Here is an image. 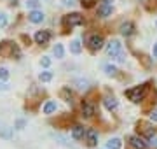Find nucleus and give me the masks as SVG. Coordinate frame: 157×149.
I'll list each match as a JSON object with an SVG mask.
<instances>
[{
    "instance_id": "13",
    "label": "nucleus",
    "mask_w": 157,
    "mask_h": 149,
    "mask_svg": "<svg viewBox=\"0 0 157 149\" xmlns=\"http://www.w3.org/2000/svg\"><path fill=\"white\" fill-rule=\"evenodd\" d=\"M86 137H87V146H96L98 144V135H96V132L94 130H87L86 132Z\"/></svg>"
},
{
    "instance_id": "17",
    "label": "nucleus",
    "mask_w": 157,
    "mask_h": 149,
    "mask_svg": "<svg viewBox=\"0 0 157 149\" xmlns=\"http://www.w3.org/2000/svg\"><path fill=\"white\" fill-rule=\"evenodd\" d=\"M121 146H122V144H121L119 139H110V140L107 142V147L108 149H121Z\"/></svg>"
},
{
    "instance_id": "12",
    "label": "nucleus",
    "mask_w": 157,
    "mask_h": 149,
    "mask_svg": "<svg viewBox=\"0 0 157 149\" xmlns=\"http://www.w3.org/2000/svg\"><path fill=\"white\" fill-rule=\"evenodd\" d=\"M103 105H105L108 111H115L119 103H117V100H115L113 97H105L103 98Z\"/></svg>"
},
{
    "instance_id": "29",
    "label": "nucleus",
    "mask_w": 157,
    "mask_h": 149,
    "mask_svg": "<svg viewBox=\"0 0 157 149\" xmlns=\"http://www.w3.org/2000/svg\"><path fill=\"white\" fill-rule=\"evenodd\" d=\"M42 65H44V67H49V65H51V58L44 56V58H42Z\"/></svg>"
},
{
    "instance_id": "24",
    "label": "nucleus",
    "mask_w": 157,
    "mask_h": 149,
    "mask_svg": "<svg viewBox=\"0 0 157 149\" xmlns=\"http://www.w3.org/2000/svg\"><path fill=\"white\" fill-rule=\"evenodd\" d=\"M0 135H2V137H6V139H9V137H11V130L6 128V126H0Z\"/></svg>"
},
{
    "instance_id": "31",
    "label": "nucleus",
    "mask_w": 157,
    "mask_h": 149,
    "mask_svg": "<svg viewBox=\"0 0 157 149\" xmlns=\"http://www.w3.org/2000/svg\"><path fill=\"white\" fill-rule=\"evenodd\" d=\"M7 88H9L7 84H4V83H0V90H2V91H6Z\"/></svg>"
},
{
    "instance_id": "33",
    "label": "nucleus",
    "mask_w": 157,
    "mask_h": 149,
    "mask_svg": "<svg viewBox=\"0 0 157 149\" xmlns=\"http://www.w3.org/2000/svg\"><path fill=\"white\" fill-rule=\"evenodd\" d=\"M117 60H119V62H124V60H126V56H124L122 53H121V54H119V56H117Z\"/></svg>"
},
{
    "instance_id": "7",
    "label": "nucleus",
    "mask_w": 157,
    "mask_h": 149,
    "mask_svg": "<svg viewBox=\"0 0 157 149\" xmlns=\"http://www.w3.org/2000/svg\"><path fill=\"white\" fill-rule=\"evenodd\" d=\"M129 144H131V147H135V149H147V140L143 137H138V135H131V137L128 139Z\"/></svg>"
},
{
    "instance_id": "2",
    "label": "nucleus",
    "mask_w": 157,
    "mask_h": 149,
    "mask_svg": "<svg viewBox=\"0 0 157 149\" xmlns=\"http://www.w3.org/2000/svg\"><path fill=\"white\" fill-rule=\"evenodd\" d=\"M0 56H6V58H19V49L14 42L11 40H4L0 42Z\"/></svg>"
},
{
    "instance_id": "10",
    "label": "nucleus",
    "mask_w": 157,
    "mask_h": 149,
    "mask_svg": "<svg viewBox=\"0 0 157 149\" xmlns=\"http://www.w3.org/2000/svg\"><path fill=\"white\" fill-rule=\"evenodd\" d=\"M133 32H135V25L131 23V21H128V23H122V25H121V34H122L124 37H129V35H133Z\"/></svg>"
},
{
    "instance_id": "30",
    "label": "nucleus",
    "mask_w": 157,
    "mask_h": 149,
    "mask_svg": "<svg viewBox=\"0 0 157 149\" xmlns=\"http://www.w3.org/2000/svg\"><path fill=\"white\" fill-rule=\"evenodd\" d=\"M150 119H152V121H157V109L150 112Z\"/></svg>"
},
{
    "instance_id": "6",
    "label": "nucleus",
    "mask_w": 157,
    "mask_h": 149,
    "mask_svg": "<svg viewBox=\"0 0 157 149\" xmlns=\"http://www.w3.org/2000/svg\"><path fill=\"white\" fill-rule=\"evenodd\" d=\"M103 37L101 35H93L89 40H87V46H89V49L91 51H98V49H101L103 47Z\"/></svg>"
},
{
    "instance_id": "20",
    "label": "nucleus",
    "mask_w": 157,
    "mask_h": 149,
    "mask_svg": "<svg viewBox=\"0 0 157 149\" xmlns=\"http://www.w3.org/2000/svg\"><path fill=\"white\" fill-rule=\"evenodd\" d=\"M77 88L80 90V91H86V90L89 88V83H87V81H82V79H78V81H77Z\"/></svg>"
},
{
    "instance_id": "21",
    "label": "nucleus",
    "mask_w": 157,
    "mask_h": 149,
    "mask_svg": "<svg viewBox=\"0 0 157 149\" xmlns=\"http://www.w3.org/2000/svg\"><path fill=\"white\" fill-rule=\"evenodd\" d=\"M63 53H65V51H63V46H61V44H56V47H54V56H56V58H63Z\"/></svg>"
},
{
    "instance_id": "18",
    "label": "nucleus",
    "mask_w": 157,
    "mask_h": 149,
    "mask_svg": "<svg viewBox=\"0 0 157 149\" xmlns=\"http://www.w3.org/2000/svg\"><path fill=\"white\" fill-rule=\"evenodd\" d=\"M61 97L65 98V102H68V103H72V100H73L72 91H70L68 88H63V90H61Z\"/></svg>"
},
{
    "instance_id": "19",
    "label": "nucleus",
    "mask_w": 157,
    "mask_h": 149,
    "mask_svg": "<svg viewBox=\"0 0 157 149\" xmlns=\"http://www.w3.org/2000/svg\"><path fill=\"white\" fill-rule=\"evenodd\" d=\"M80 49H82V46H80V40H73L72 46H70V51H72L73 54H78V53H80Z\"/></svg>"
},
{
    "instance_id": "11",
    "label": "nucleus",
    "mask_w": 157,
    "mask_h": 149,
    "mask_svg": "<svg viewBox=\"0 0 157 149\" xmlns=\"http://www.w3.org/2000/svg\"><path fill=\"white\" fill-rule=\"evenodd\" d=\"M28 19L32 23H42V21H44V14L40 11H37V9H33V11L28 14Z\"/></svg>"
},
{
    "instance_id": "37",
    "label": "nucleus",
    "mask_w": 157,
    "mask_h": 149,
    "mask_svg": "<svg viewBox=\"0 0 157 149\" xmlns=\"http://www.w3.org/2000/svg\"><path fill=\"white\" fill-rule=\"evenodd\" d=\"M103 2H105V4H110V2H113V0H103Z\"/></svg>"
},
{
    "instance_id": "15",
    "label": "nucleus",
    "mask_w": 157,
    "mask_h": 149,
    "mask_svg": "<svg viewBox=\"0 0 157 149\" xmlns=\"http://www.w3.org/2000/svg\"><path fill=\"white\" fill-rule=\"evenodd\" d=\"M84 135H86V130L82 128V126H78V125H77V126H73V128H72V137L75 139V140L82 139Z\"/></svg>"
},
{
    "instance_id": "3",
    "label": "nucleus",
    "mask_w": 157,
    "mask_h": 149,
    "mask_svg": "<svg viewBox=\"0 0 157 149\" xmlns=\"http://www.w3.org/2000/svg\"><path fill=\"white\" fill-rule=\"evenodd\" d=\"M84 23V18L80 16L78 12H72V14H67V16H63V26L67 30L73 28V26H78V25Z\"/></svg>"
},
{
    "instance_id": "35",
    "label": "nucleus",
    "mask_w": 157,
    "mask_h": 149,
    "mask_svg": "<svg viewBox=\"0 0 157 149\" xmlns=\"http://www.w3.org/2000/svg\"><path fill=\"white\" fill-rule=\"evenodd\" d=\"M154 58H157V44L154 46Z\"/></svg>"
},
{
    "instance_id": "34",
    "label": "nucleus",
    "mask_w": 157,
    "mask_h": 149,
    "mask_svg": "<svg viewBox=\"0 0 157 149\" xmlns=\"http://www.w3.org/2000/svg\"><path fill=\"white\" fill-rule=\"evenodd\" d=\"M63 4H65V6H72L73 0H63Z\"/></svg>"
},
{
    "instance_id": "5",
    "label": "nucleus",
    "mask_w": 157,
    "mask_h": 149,
    "mask_svg": "<svg viewBox=\"0 0 157 149\" xmlns=\"http://www.w3.org/2000/svg\"><path fill=\"white\" fill-rule=\"evenodd\" d=\"M138 132L143 133L145 139H152L155 135V128L152 125H148V123H145V121H140V123H138Z\"/></svg>"
},
{
    "instance_id": "36",
    "label": "nucleus",
    "mask_w": 157,
    "mask_h": 149,
    "mask_svg": "<svg viewBox=\"0 0 157 149\" xmlns=\"http://www.w3.org/2000/svg\"><path fill=\"white\" fill-rule=\"evenodd\" d=\"M17 4V0H11V6H16Z\"/></svg>"
},
{
    "instance_id": "32",
    "label": "nucleus",
    "mask_w": 157,
    "mask_h": 149,
    "mask_svg": "<svg viewBox=\"0 0 157 149\" xmlns=\"http://www.w3.org/2000/svg\"><path fill=\"white\" fill-rule=\"evenodd\" d=\"M21 39H23V40H25V42H26V44H28V46H30V37H26V35H23Z\"/></svg>"
},
{
    "instance_id": "25",
    "label": "nucleus",
    "mask_w": 157,
    "mask_h": 149,
    "mask_svg": "<svg viewBox=\"0 0 157 149\" xmlns=\"http://www.w3.org/2000/svg\"><path fill=\"white\" fill-rule=\"evenodd\" d=\"M39 0H28V2H26V6L28 7H32V9H37V7H39Z\"/></svg>"
},
{
    "instance_id": "8",
    "label": "nucleus",
    "mask_w": 157,
    "mask_h": 149,
    "mask_svg": "<svg viewBox=\"0 0 157 149\" xmlns=\"http://www.w3.org/2000/svg\"><path fill=\"white\" fill-rule=\"evenodd\" d=\"M49 39H51V34L45 32V30H40V32L35 34V42L40 44V46H47L49 44Z\"/></svg>"
},
{
    "instance_id": "1",
    "label": "nucleus",
    "mask_w": 157,
    "mask_h": 149,
    "mask_svg": "<svg viewBox=\"0 0 157 149\" xmlns=\"http://www.w3.org/2000/svg\"><path fill=\"white\" fill-rule=\"evenodd\" d=\"M147 91H148V84H140V86H135V88H129L126 90V97L135 103H140L143 98H145Z\"/></svg>"
},
{
    "instance_id": "4",
    "label": "nucleus",
    "mask_w": 157,
    "mask_h": 149,
    "mask_svg": "<svg viewBox=\"0 0 157 149\" xmlns=\"http://www.w3.org/2000/svg\"><path fill=\"white\" fill-rule=\"evenodd\" d=\"M122 53V44L119 42V40H110L107 44V54L112 58H117L119 54Z\"/></svg>"
},
{
    "instance_id": "38",
    "label": "nucleus",
    "mask_w": 157,
    "mask_h": 149,
    "mask_svg": "<svg viewBox=\"0 0 157 149\" xmlns=\"http://www.w3.org/2000/svg\"><path fill=\"white\" fill-rule=\"evenodd\" d=\"M155 25H157V23H155Z\"/></svg>"
},
{
    "instance_id": "26",
    "label": "nucleus",
    "mask_w": 157,
    "mask_h": 149,
    "mask_svg": "<svg viewBox=\"0 0 157 149\" xmlns=\"http://www.w3.org/2000/svg\"><path fill=\"white\" fill-rule=\"evenodd\" d=\"M7 77H9V72H7V69H0V79L6 81Z\"/></svg>"
},
{
    "instance_id": "9",
    "label": "nucleus",
    "mask_w": 157,
    "mask_h": 149,
    "mask_svg": "<svg viewBox=\"0 0 157 149\" xmlns=\"http://www.w3.org/2000/svg\"><path fill=\"white\" fill-rule=\"evenodd\" d=\"M96 112V105L91 102H84L82 103V116L84 118H91V116Z\"/></svg>"
},
{
    "instance_id": "28",
    "label": "nucleus",
    "mask_w": 157,
    "mask_h": 149,
    "mask_svg": "<svg viewBox=\"0 0 157 149\" xmlns=\"http://www.w3.org/2000/svg\"><path fill=\"white\" fill-rule=\"evenodd\" d=\"M7 25V18L6 14H0V26H6Z\"/></svg>"
},
{
    "instance_id": "27",
    "label": "nucleus",
    "mask_w": 157,
    "mask_h": 149,
    "mask_svg": "<svg viewBox=\"0 0 157 149\" xmlns=\"http://www.w3.org/2000/svg\"><path fill=\"white\" fill-rule=\"evenodd\" d=\"M80 2H82L84 7H93V4H94L96 0H80Z\"/></svg>"
},
{
    "instance_id": "22",
    "label": "nucleus",
    "mask_w": 157,
    "mask_h": 149,
    "mask_svg": "<svg viewBox=\"0 0 157 149\" xmlns=\"http://www.w3.org/2000/svg\"><path fill=\"white\" fill-rule=\"evenodd\" d=\"M105 72H107L108 75H112V77H115V75H117V69H115V67H112V65H107V67H105Z\"/></svg>"
},
{
    "instance_id": "14",
    "label": "nucleus",
    "mask_w": 157,
    "mask_h": 149,
    "mask_svg": "<svg viewBox=\"0 0 157 149\" xmlns=\"http://www.w3.org/2000/svg\"><path fill=\"white\" fill-rule=\"evenodd\" d=\"M112 14V6L110 4H103V6L98 9V16H101V18H107V16H110Z\"/></svg>"
},
{
    "instance_id": "23",
    "label": "nucleus",
    "mask_w": 157,
    "mask_h": 149,
    "mask_svg": "<svg viewBox=\"0 0 157 149\" xmlns=\"http://www.w3.org/2000/svg\"><path fill=\"white\" fill-rule=\"evenodd\" d=\"M52 79V74H51V72H42V74H40V81H42V83H47V81H51Z\"/></svg>"
},
{
    "instance_id": "16",
    "label": "nucleus",
    "mask_w": 157,
    "mask_h": 149,
    "mask_svg": "<svg viewBox=\"0 0 157 149\" xmlns=\"http://www.w3.org/2000/svg\"><path fill=\"white\" fill-rule=\"evenodd\" d=\"M54 111H56V102H52V100L45 102V105H44V114H52Z\"/></svg>"
}]
</instances>
